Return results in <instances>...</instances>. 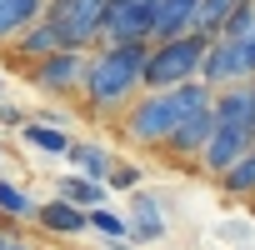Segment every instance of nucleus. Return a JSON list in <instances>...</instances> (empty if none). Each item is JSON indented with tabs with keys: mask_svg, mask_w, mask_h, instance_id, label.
Returning <instances> with one entry per match:
<instances>
[{
	"mask_svg": "<svg viewBox=\"0 0 255 250\" xmlns=\"http://www.w3.org/2000/svg\"><path fill=\"white\" fill-rule=\"evenodd\" d=\"M210 135H215V110H195V115H185L175 125V135L165 140V150L170 155H200L210 145Z\"/></svg>",
	"mask_w": 255,
	"mask_h": 250,
	"instance_id": "nucleus-10",
	"label": "nucleus"
},
{
	"mask_svg": "<svg viewBox=\"0 0 255 250\" xmlns=\"http://www.w3.org/2000/svg\"><path fill=\"white\" fill-rule=\"evenodd\" d=\"M85 60L90 55H80V50H55V55L30 65V85L45 90V95H75L80 80H85Z\"/></svg>",
	"mask_w": 255,
	"mask_h": 250,
	"instance_id": "nucleus-7",
	"label": "nucleus"
},
{
	"mask_svg": "<svg viewBox=\"0 0 255 250\" xmlns=\"http://www.w3.org/2000/svg\"><path fill=\"white\" fill-rule=\"evenodd\" d=\"M5 250H30V245H25L20 235H10V240H5Z\"/></svg>",
	"mask_w": 255,
	"mask_h": 250,
	"instance_id": "nucleus-26",
	"label": "nucleus"
},
{
	"mask_svg": "<svg viewBox=\"0 0 255 250\" xmlns=\"http://www.w3.org/2000/svg\"><path fill=\"white\" fill-rule=\"evenodd\" d=\"M35 220L50 230V235H80L85 230V210H75L70 200H45V205H35Z\"/></svg>",
	"mask_w": 255,
	"mask_h": 250,
	"instance_id": "nucleus-16",
	"label": "nucleus"
},
{
	"mask_svg": "<svg viewBox=\"0 0 255 250\" xmlns=\"http://www.w3.org/2000/svg\"><path fill=\"white\" fill-rule=\"evenodd\" d=\"M195 80L215 95V90H225V85H240V80H250V70H245V55H240V40H210L205 45V55H200V70H195Z\"/></svg>",
	"mask_w": 255,
	"mask_h": 250,
	"instance_id": "nucleus-6",
	"label": "nucleus"
},
{
	"mask_svg": "<svg viewBox=\"0 0 255 250\" xmlns=\"http://www.w3.org/2000/svg\"><path fill=\"white\" fill-rule=\"evenodd\" d=\"M55 195H60V200H70L75 210H100V205L110 200V190H105L100 180H85V175H65V180L55 185Z\"/></svg>",
	"mask_w": 255,
	"mask_h": 250,
	"instance_id": "nucleus-18",
	"label": "nucleus"
},
{
	"mask_svg": "<svg viewBox=\"0 0 255 250\" xmlns=\"http://www.w3.org/2000/svg\"><path fill=\"white\" fill-rule=\"evenodd\" d=\"M0 220H35V200L15 180H0Z\"/></svg>",
	"mask_w": 255,
	"mask_h": 250,
	"instance_id": "nucleus-19",
	"label": "nucleus"
},
{
	"mask_svg": "<svg viewBox=\"0 0 255 250\" xmlns=\"http://www.w3.org/2000/svg\"><path fill=\"white\" fill-rule=\"evenodd\" d=\"M250 5H255V0H250Z\"/></svg>",
	"mask_w": 255,
	"mask_h": 250,
	"instance_id": "nucleus-28",
	"label": "nucleus"
},
{
	"mask_svg": "<svg viewBox=\"0 0 255 250\" xmlns=\"http://www.w3.org/2000/svg\"><path fill=\"white\" fill-rule=\"evenodd\" d=\"M55 50H65V40H60V30H55L50 20H35V25L15 40V55H20V60H30V65H35V60H45V55H55Z\"/></svg>",
	"mask_w": 255,
	"mask_h": 250,
	"instance_id": "nucleus-14",
	"label": "nucleus"
},
{
	"mask_svg": "<svg viewBox=\"0 0 255 250\" xmlns=\"http://www.w3.org/2000/svg\"><path fill=\"white\" fill-rule=\"evenodd\" d=\"M195 5H200V0H155V30H150V40L165 45V40L190 35V15H195Z\"/></svg>",
	"mask_w": 255,
	"mask_h": 250,
	"instance_id": "nucleus-11",
	"label": "nucleus"
},
{
	"mask_svg": "<svg viewBox=\"0 0 255 250\" xmlns=\"http://www.w3.org/2000/svg\"><path fill=\"white\" fill-rule=\"evenodd\" d=\"M25 140H30L35 150H45V155H65V150H70V140H65L60 125H25Z\"/></svg>",
	"mask_w": 255,
	"mask_h": 250,
	"instance_id": "nucleus-21",
	"label": "nucleus"
},
{
	"mask_svg": "<svg viewBox=\"0 0 255 250\" xmlns=\"http://www.w3.org/2000/svg\"><path fill=\"white\" fill-rule=\"evenodd\" d=\"M65 155L75 160V175L100 180V185H105V175H110V165H115V155H110L105 145H95V140H70V150H65Z\"/></svg>",
	"mask_w": 255,
	"mask_h": 250,
	"instance_id": "nucleus-15",
	"label": "nucleus"
},
{
	"mask_svg": "<svg viewBox=\"0 0 255 250\" xmlns=\"http://www.w3.org/2000/svg\"><path fill=\"white\" fill-rule=\"evenodd\" d=\"M145 55H150V40L100 45V50L85 60V80H80V95H85L95 110H120V105H130V100H135V90H140V70H145Z\"/></svg>",
	"mask_w": 255,
	"mask_h": 250,
	"instance_id": "nucleus-2",
	"label": "nucleus"
},
{
	"mask_svg": "<svg viewBox=\"0 0 255 250\" xmlns=\"http://www.w3.org/2000/svg\"><path fill=\"white\" fill-rule=\"evenodd\" d=\"M105 190H140V165H110Z\"/></svg>",
	"mask_w": 255,
	"mask_h": 250,
	"instance_id": "nucleus-24",
	"label": "nucleus"
},
{
	"mask_svg": "<svg viewBox=\"0 0 255 250\" xmlns=\"http://www.w3.org/2000/svg\"><path fill=\"white\" fill-rule=\"evenodd\" d=\"M205 45H210V40H200V35H180V40L150 45V55H145V70H140V85H145V90H175V85L195 80Z\"/></svg>",
	"mask_w": 255,
	"mask_h": 250,
	"instance_id": "nucleus-3",
	"label": "nucleus"
},
{
	"mask_svg": "<svg viewBox=\"0 0 255 250\" xmlns=\"http://www.w3.org/2000/svg\"><path fill=\"white\" fill-rule=\"evenodd\" d=\"M220 185H225L230 195H250V190H255V150H245V155L220 175Z\"/></svg>",
	"mask_w": 255,
	"mask_h": 250,
	"instance_id": "nucleus-20",
	"label": "nucleus"
},
{
	"mask_svg": "<svg viewBox=\"0 0 255 250\" xmlns=\"http://www.w3.org/2000/svg\"><path fill=\"white\" fill-rule=\"evenodd\" d=\"M210 110H215V125H255V80L215 90Z\"/></svg>",
	"mask_w": 255,
	"mask_h": 250,
	"instance_id": "nucleus-9",
	"label": "nucleus"
},
{
	"mask_svg": "<svg viewBox=\"0 0 255 250\" xmlns=\"http://www.w3.org/2000/svg\"><path fill=\"white\" fill-rule=\"evenodd\" d=\"M0 125H25V110L20 105H0Z\"/></svg>",
	"mask_w": 255,
	"mask_h": 250,
	"instance_id": "nucleus-25",
	"label": "nucleus"
},
{
	"mask_svg": "<svg viewBox=\"0 0 255 250\" xmlns=\"http://www.w3.org/2000/svg\"><path fill=\"white\" fill-rule=\"evenodd\" d=\"M210 90L200 80H185L175 90H145L130 100V110H125V135H130L135 145H165L175 135V125L195 110H210Z\"/></svg>",
	"mask_w": 255,
	"mask_h": 250,
	"instance_id": "nucleus-1",
	"label": "nucleus"
},
{
	"mask_svg": "<svg viewBox=\"0 0 255 250\" xmlns=\"http://www.w3.org/2000/svg\"><path fill=\"white\" fill-rule=\"evenodd\" d=\"M130 245L135 240H160L165 235V215H160V200L145 195V190H130Z\"/></svg>",
	"mask_w": 255,
	"mask_h": 250,
	"instance_id": "nucleus-12",
	"label": "nucleus"
},
{
	"mask_svg": "<svg viewBox=\"0 0 255 250\" xmlns=\"http://www.w3.org/2000/svg\"><path fill=\"white\" fill-rule=\"evenodd\" d=\"M235 5H240V0H200L195 15H190V35H200V40H220V30H225V20H230Z\"/></svg>",
	"mask_w": 255,
	"mask_h": 250,
	"instance_id": "nucleus-17",
	"label": "nucleus"
},
{
	"mask_svg": "<svg viewBox=\"0 0 255 250\" xmlns=\"http://www.w3.org/2000/svg\"><path fill=\"white\" fill-rule=\"evenodd\" d=\"M245 150H255V125H215L210 145H205L195 160H200V170H205V175H225Z\"/></svg>",
	"mask_w": 255,
	"mask_h": 250,
	"instance_id": "nucleus-8",
	"label": "nucleus"
},
{
	"mask_svg": "<svg viewBox=\"0 0 255 250\" xmlns=\"http://www.w3.org/2000/svg\"><path fill=\"white\" fill-rule=\"evenodd\" d=\"M150 30H155V0H105V20H100L105 45L150 40Z\"/></svg>",
	"mask_w": 255,
	"mask_h": 250,
	"instance_id": "nucleus-5",
	"label": "nucleus"
},
{
	"mask_svg": "<svg viewBox=\"0 0 255 250\" xmlns=\"http://www.w3.org/2000/svg\"><path fill=\"white\" fill-rule=\"evenodd\" d=\"M250 30H255V5L240 0L230 10V20H225V30H220V40H250Z\"/></svg>",
	"mask_w": 255,
	"mask_h": 250,
	"instance_id": "nucleus-23",
	"label": "nucleus"
},
{
	"mask_svg": "<svg viewBox=\"0 0 255 250\" xmlns=\"http://www.w3.org/2000/svg\"><path fill=\"white\" fill-rule=\"evenodd\" d=\"M40 20H50L55 30H60V40H65V50H90L95 40H100V20H105V0H45V15Z\"/></svg>",
	"mask_w": 255,
	"mask_h": 250,
	"instance_id": "nucleus-4",
	"label": "nucleus"
},
{
	"mask_svg": "<svg viewBox=\"0 0 255 250\" xmlns=\"http://www.w3.org/2000/svg\"><path fill=\"white\" fill-rule=\"evenodd\" d=\"M40 15H45V0H0V45L20 40Z\"/></svg>",
	"mask_w": 255,
	"mask_h": 250,
	"instance_id": "nucleus-13",
	"label": "nucleus"
},
{
	"mask_svg": "<svg viewBox=\"0 0 255 250\" xmlns=\"http://www.w3.org/2000/svg\"><path fill=\"white\" fill-rule=\"evenodd\" d=\"M85 230H100V235H110V240H130V225H125L115 210H85Z\"/></svg>",
	"mask_w": 255,
	"mask_h": 250,
	"instance_id": "nucleus-22",
	"label": "nucleus"
},
{
	"mask_svg": "<svg viewBox=\"0 0 255 250\" xmlns=\"http://www.w3.org/2000/svg\"><path fill=\"white\" fill-rule=\"evenodd\" d=\"M5 240H10V235H5V230H0V250H5Z\"/></svg>",
	"mask_w": 255,
	"mask_h": 250,
	"instance_id": "nucleus-27",
	"label": "nucleus"
}]
</instances>
